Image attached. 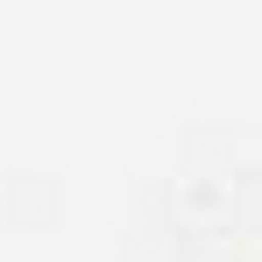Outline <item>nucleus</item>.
<instances>
[]
</instances>
